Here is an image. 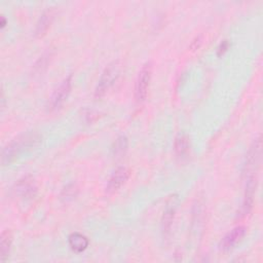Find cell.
<instances>
[{
	"label": "cell",
	"instance_id": "2e32d148",
	"mask_svg": "<svg viewBox=\"0 0 263 263\" xmlns=\"http://www.w3.org/2000/svg\"><path fill=\"white\" fill-rule=\"evenodd\" d=\"M48 58H50V52L47 51V52L43 53V54L40 57V59L36 62V64H35V66H34L35 71H41L42 68L46 67V65H47V63H48Z\"/></svg>",
	"mask_w": 263,
	"mask_h": 263
},
{
	"label": "cell",
	"instance_id": "9c48e42d",
	"mask_svg": "<svg viewBox=\"0 0 263 263\" xmlns=\"http://www.w3.org/2000/svg\"><path fill=\"white\" fill-rule=\"evenodd\" d=\"M14 191L18 196L23 198H32L36 195L37 186L34 179L31 176H27L18 180Z\"/></svg>",
	"mask_w": 263,
	"mask_h": 263
},
{
	"label": "cell",
	"instance_id": "8992f818",
	"mask_svg": "<svg viewBox=\"0 0 263 263\" xmlns=\"http://www.w3.org/2000/svg\"><path fill=\"white\" fill-rule=\"evenodd\" d=\"M71 86H72V75H69L62 81V83L52 93L49 102V106L51 110L58 109L67 100L71 91Z\"/></svg>",
	"mask_w": 263,
	"mask_h": 263
},
{
	"label": "cell",
	"instance_id": "6da1fadb",
	"mask_svg": "<svg viewBox=\"0 0 263 263\" xmlns=\"http://www.w3.org/2000/svg\"><path fill=\"white\" fill-rule=\"evenodd\" d=\"M40 140L41 136L36 132H27L17 136L3 148L1 155L2 164H10L24 152L35 147L40 142Z\"/></svg>",
	"mask_w": 263,
	"mask_h": 263
},
{
	"label": "cell",
	"instance_id": "7c38bea8",
	"mask_svg": "<svg viewBox=\"0 0 263 263\" xmlns=\"http://www.w3.org/2000/svg\"><path fill=\"white\" fill-rule=\"evenodd\" d=\"M12 243V234L9 230H3L0 236V246H1V261L5 262L10 253Z\"/></svg>",
	"mask_w": 263,
	"mask_h": 263
},
{
	"label": "cell",
	"instance_id": "5b68a950",
	"mask_svg": "<svg viewBox=\"0 0 263 263\" xmlns=\"http://www.w3.org/2000/svg\"><path fill=\"white\" fill-rule=\"evenodd\" d=\"M256 187H257V177L256 176L247 177L243 200H242L241 209L239 212L240 217L247 216L252 211L253 204H254V196H255Z\"/></svg>",
	"mask_w": 263,
	"mask_h": 263
},
{
	"label": "cell",
	"instance_id": "5bb4252c",
	"mask_svg": "<svg viewBox=\"0 0 263 263\" xmlns=\"http://www.w3.org/2000/svg\"><path fill=\"white\" fill-rule=\"evenodd\" d=\"M175 212L176 209L175 206H168L162 216V220H161V226H162V233L164 237H167L168 234L171 233V229H172V225H173V221H174V217H175Z\"/></svg>",
	"mask_w": 263,
	"mask_h": 263
},
{
	"label": "cell",
	"instance_id": "30bf717a",
	"mask_svg": "<svg viewBox=\"0 0 263 263\" xmlns=\"http://www.w3.org/2000/svg\"><path fill=\"white\" fill-rule=\"evenodd\" d=\"M54 17V10L52 8H47L46 10L43 11V13L40 15L37 24H36V29H35V34L38 37L43 36L48 28L50 27L52 21Z\"/></svg>",
	"mask_w": 263,
	"mask_h": 263
},
{
	"label": "cell",
	"instance_id": "e0dca14e",
	"mask_svg": "<svg viewBox=\"0 0 263 263\" xmlns=\"http://www.w3.org/2000/svg\"><path fill=\"white\" fill-rule=\"evenodd\" d=\"M229 46H230V43L228 40H223L220 42V44L218 45L217 47V55L218 57H222L228 49H229Z\"/></svg>",
	"mask_w": 263,
	"mask_h": 263
},
{
	"label": "cell",
	"instance_id": "ba28073f",
	"mask_svg": "<svg viewBox=\"0 0 263 263\" xmlns=\"http://www.w3.org/2000/svg\"><path fill=\"white\" fill-rule=\"evenodd\" d=\"M128 175H129V172L125 166L117 167L108 180V183L106 186L107 193L111 194L116 192L125 183V181L128 178Z\"/></svg>",
	"mask_w": 263,
	"mask_h": 263
},
{
	"label": "cell",
	"instance_id": "7a4b0ae2",
	"mask_svg": "<svg viewBox=\"0 0 263 263\" xmlns=\"http://www.w3.org/2000/svg\"><path fill=\"white\" fill-rule=\"evenodd\" d=\"M121 72V64L118 60L111 62L102 72L95 89V98H102L118 79Z\"/></svg>",
	"mask_w": 263,
	"mask_h": 263
},
{
	"label": "cell",
	"instance_id": "ac0fdd59",
	"mask_svg": "<svg viewBox=\"0 0 263 263\" xmlns=\"http://www.w3.org/2000/svg\"><path fill=\"white\" fill-rule=\"evenodd\" d=\"M200 43H201V36H197V37L192 41L190 47H191L192 49H197L198 46L200 45Z\"/></svg>",
	"mask_w": 263,
	"mask_h": 263
},
{
	"label": "cell",
	"instance_id": "4fadbf2b",
	"mask_svg": "<svg viewBox=\"0 0 263 263\" xmlns=\"http://www.w3.org/2000/svg\"><path fill=\"white\" fill-rule=\"evenodd\" d=\"M189 138L185 134H180L176 137L174 143V149L178 156H185L189 151Z\"/></svg>",
	"mask_w": 263,
	"mask_h": 263
},
{
	"label": "cell",
	"instance_id": "8fae6325",
	"mask_svg": "<svg viewBox=\"0 0 263 263\" xmlns=\"http://www.w3.org/2000/svg\"><path fill=\"white\" fill-rule=\"evenodd\" d=\"M68 242L72 251L76 253H81L85 251L88 247V238L79 232H73L68 237Z\"/></svg>",
	"mask_w": 263,
	"mask_h": 263
},
{
	"label": "cell",
	"instance_id": "9a60e30c",
	"mask_svg": "<svg viewBox=\"0 0 263 263\" xmlns=\"http://www.w3.org/2000/svg\"><path fill=\"white\" fill-rule=\"evenodd\" d=\"M127 145H128V141H127V138L125 137V136H119L116 140H115V142H114V144H113V146H112V152H113V154L115 155V156H119V155H121V154H123L125 151H126V149H127Z\"/></svg>",
	"mask_w": 263,
	"mask_h": 263
},
{
	"label": "cell",
	"instance_id": "52a82bcc",
	"mask_svg": "<svg viewBox=\"0 0 263 263\" xmlns=\"http://www.w3.org/2000/svg\"><path fill=\"white\" fill-rule=\"evenodd\" d=\"M247 234V227L239 225L229 231L221 241V248L224 251L232 250L238 242L242 240L245 235Z\"/></svg>",
	"mask_w": 263,
	"mask_h": 263
},
{
	"label": "cell",
	"instance_id": "277c9868",
	"mask_svg": "<svg viewBox=\"0 0 263 263\" xmlns=\"http://www.w3.org/2000/svg\"><path fill=\"white\" fill-rule=\"evenodd\" d=\"M151 75H152V65L151 63H146L140 70L138 77L136 79L135 83V99L138 103H142L145 101L149 85H150V80H151Z\"/></svg>",
	"mask_w": 263,
	"mask_h": 263
},
{
	"label": "cell",
	"instance_id": "3957f363",
	"mask_svg": "<svg viewBox=\"0 0 263 263\" xmlns=\"http://www.w3.org/2000/svg\"><path fill=\"white\" fill-rule=\"evenodd\" d=\"M261 148L262 141L261 137L259 136L252 143L246 156V162L243 164V175L246 176V178L250 176H256L261 159Z\"/></svg>",
	"mask_w": 263,
	"mask_h": 263
},
{
	"label": "cell",
	"instance_id": "d6986e66",
	"mask_svg": "<svg viewBox=\"0 0 263 263\" xmlns=\"http://www.w3.org/2000/svg\"><path fill=\"white\" fill-rule=\"evenodd\" d=\"M5 25H6V20L3 15H1V17H0V27L3 29L5 27Z\"/></svg>",
	"mask_w": 263,
	"mask_h": 263
}]
</instances>
